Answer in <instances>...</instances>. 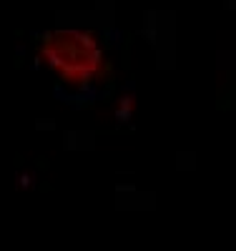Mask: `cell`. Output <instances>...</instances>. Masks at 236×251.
Masks as SVG:
<instances>
[{
    "mask_svg": "<svg viewBox=\"0 0 236 251\" xmlns=\"http://www.w3.org/2000/svg\"><path fill=\"white\" fill-rule=\"evenodd\" d=\"M43 55L66 83H91L103 71V50L91 33L55 30L43 38Z\"/></svg>",
    "mask_w": 236,
    "mask_h": 251,
    "instance_id": "1",
    "label": "cell"
}]
</instances>
